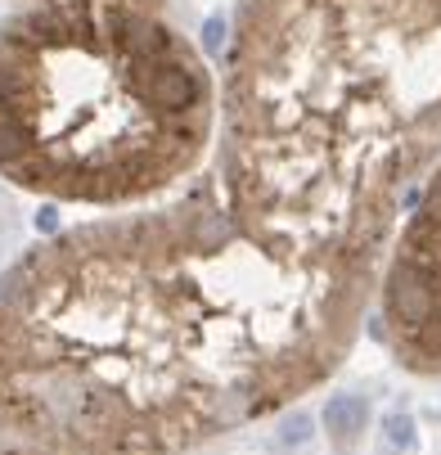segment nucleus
I'll list each match as a JSON object with an SVG mask.
<instances>
[{"label":"nucleus","mask_w":441,"mask_h":455,"mask_svg":"<svg viewBox=\"0 0 441 455\" xmlns=\"http://www.w3.org/2000/svg\"><path fill=\"white\" fill-rule=\"evenodd\" d=\"M378 275L248 243L208 176L68 226L0 271V442L203 451L329 383L365 334Z\"/></svg>","instance_id":"nucleus-1"},{"label":"nucleus","mask_w":441,"mask_h":455,"mask_svg":"<svg viewBox=\"0 0 441 455\" xmlns=\"http://www.w3.org/2000/svg\"><path fill=\"white\" fill-rule=\"evenodd\" d=\"M208 158L257 248L388 252L441 163V0H234Z\"/></svg>","instance_id":"nucleus-2"},{"label":"nucleus","mask_w":441,"mask_h":455,"mask_svg":"<svg viewBox=\"0 0 441 455\" xmlns=\"http://www.w3.org/2000/svg\"><path fill=\"white\" fill-rule=\"evenodd\" d=\"M217 77L167 10L19 0L0 19V176L73 208H140L199 176Z\"/></svg>","instance_id":"nucleus-3"},{"label":"nucleus","mask_w":441,"mask_h":455,"mask_svg":"<svg viewBox=\"0 0 441 455\" xmlns=\"http://www.w3.org/2000/svg\"><path fill=\"white\" fill-rule=\"evenodd\" d=\"M374 307V330L388 356L419 379H441V163L397 226Z\"/></svg>","instance_id":"nucleus-4"},{"label":"nucleus","mask_w":441,"mask_h":455,"mask_svg":"<svg viewBox=\"0 0 441 455\" xmlns=\"http://www.w3.org/2000/svg\"><path fill=\"white\" fill-rule=\"evenodd\" d=\"M365 424H369V406L360 402V397H334L329 406H325V428H329V437L338 442V446H351L360 433H365Z\"/></svg>","instance_id":"nucleus-5"},{"label":"nucleus","mask_w":441,"mask_h":455,"mask_svg":"<svg viewBox=\"0 0 441 455\" xmlns=\"http://www.w3.org/2000/svg\"><path fill=\"white\" fill-rule=\"evenodd\" d=\"M0 455H32V451H23V446H10V442H0Z\"/></svg>","instance_id":"nucleus-6"},{"label":"nucleus","mask_w":441,"mask_h":455,"mask_svg":"<svg viewBox=\"0 0 441 455\" xmlns=\"http://www.w3.org/2000/svg\"><path fill=\"white\" fill-rule=\"evenodd\" d=\"M131 5H149V10H167V0H131Z\"/></svg>","instance_id":"nucleus-7"}]
</instances>
